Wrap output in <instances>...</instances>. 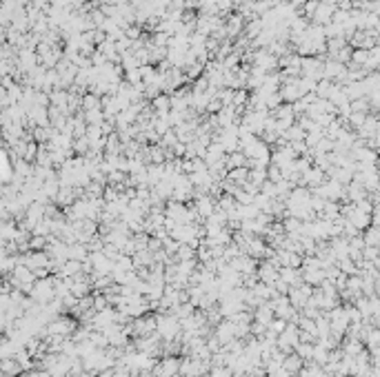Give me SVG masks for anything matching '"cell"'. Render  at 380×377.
Segmentation results:
<instances>
[{
  "label": "cell",
  "mask_w": 380,
  "mask_h": 377,
  "mask_svg": "<svg viewBox=\"0 0 380 377\" xmlns=\"http://www.w3.org/2000/svg\"><path fill=\"white\" fill-rule=\"evenodd\" d=\"M178 373H180V359L174 355H167L165 359H160L154 368L156 377H176Z\"/></svg>",
  "instance_id": "6da1fadb"
},
{
  "label": "cell",
  "mask_w": 380,
  "mask_h": 377,
  "mask_svg": "<svg viewBox=\"0 0 380 377\" xmlns=\"http://www.w3.org/2000/svg\"><path fill=\"white\" fill-rule=\"evenodd\" d=\"M282 366L287 373H298V368H300V355L296 353V355H287L284 357V362H282Z\"/></svg>",
  "instance_id": "7a4b0ae2"
},
{
  "label": "cell",
  "mask_w": 380,
  "mask_h": 377,
  "mask_svg": "<svg viewBox=\"0 0 380 377\" xmlns=\"http://www.w3.org/2000/svg\"><path fill=\"white\" fill-rule=\"evenodd\" d=\"M238 377H251V375H249V373H245V375H238Z\"/></svg>",
  "instance_id": "3957f363"
}]
</instances>
